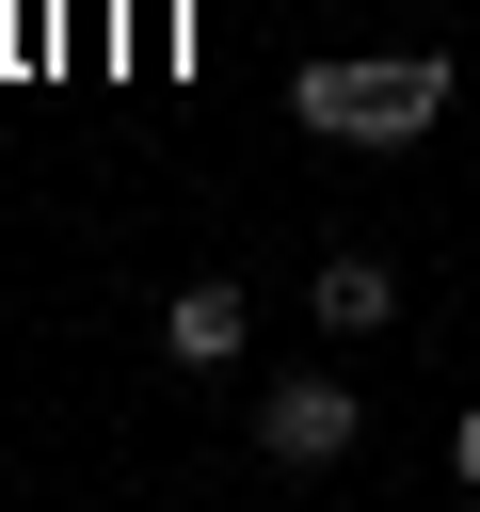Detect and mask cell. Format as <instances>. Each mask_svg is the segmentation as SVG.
I'll return each instance as SVG.
<instances>
[{
  "label": "cell",
  "mask_w": 480,
  "mask_h": 512,
  "mask_svg": "<svg viewBox=\"0 0 480 512\" xmlns=\"http://www.w3.org/2000/svg\"><path fill=\"white\" fill-rule=\"evenodd\" d=\"M352 432H368V400H352L336 368H288V384H256V448H272L288 480H320V464H352Z\"/></svg>",
  "instance_id": "2"
},
{
  "label": "cell",
  "mask_w": 480,
  "mask_h": 512,
  "mask_svg": "<svg viewBox=\"0 0 480 512\" xmlns=\"http://www.w3.org/2000/svg\"><path fill=\"white\" fill-rule=\"evenodd\" d=\"M288 112H304L320 144H416V128L448 112V48H384V64H304V80H288Z\"/></svg>",
  "instance_id": "1"
},
{
  "label": "cell",
  "mask_w": 480,
  "mask_h": 512,
  "mask_svg": "<svg viewBox=\"0 0 480 512\" xmlns=\"http://www.w3.org/2000/svg\"><path fill=\"white\" fill-rule=\"evenodd\" d=\"M448 464H464V496H480V400H464V432H448Z\"/></svg>",
  "instance_id": "5"
},
{
  "label": "cell",
  "mask_w": 480,
  "mask_h": 512,
  "mask_svg": "<svg viewBox=\"0 0 480 512\" xmlns=\"http://www.w3.org/2000/svg\"><path fill=\"white\" fill-rule=\"evenodd\" d=\"M240 336H256V304H240V288H224V272H192V288H176V304H160V352H176V368H224V352H240Z\"/></svg>",
  "instance_id": "3"
},
{
  "label": "cell",
  "mask_w": 480,
  "mask_h": 512,
  "mask_svg": "<svg viewBox=\"0 0 480 512\" xmlns=\"http://www.w3.org/2000/svg\"><path fill=\"white\" fill-rule=\"evenodd\" d=\"M384 304H400L384 256H320V320H336V336H384Z\"/></svg>",
  "instance_id": "4"
}]
</instances>
